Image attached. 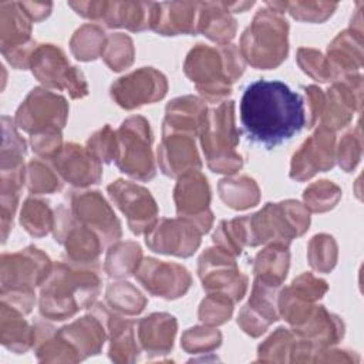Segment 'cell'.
<instances>
[{"instance_id": "6da1fadb", "label": "cell", "mask_w": 364, "mask_h": 364, "mask_svg": "<svg viewBox=\"0 0 364 364\" xmlns=\"http://www.w3.org/2000/svg\"><path fill=\"white\" fill-rule=\"evenodd\" d=\"M240 124L247 141L273 149L306 125L303 97L282 81L250 82L240 98Z\"/></svg>"}, {"instance_id": "7a4b0ae2", "label": "cell", "mask_w": 364, "mask_h": 364, "mask_svg": "<svg viewBox=\"0 0 364 364\" xmlns=\"http://www.w3.org/2000/svg\"><path fill=\"white\" fill-rule=\"evenodd\" d=\"M100 284L92 270H77L58 262L41 286L40 313L51 320H65L92 304Z\"/></svg>"}, {"instance_id": "3957f363", "label": "cell", "mask_w": 364, "mask_h": 364, "mask_svg": "<svg viewBox=\"0 0 364 364\" xmlns=\"http://www.w3.org/2000/svg\"><path fill=\"white\" fill-rule=\"evenodd\" d=\"M243 57L233 44L219 48L196 44L185 61V74L210 102L228 97L232 82L243 74Z\"/></svg>"}, {"instance_id": "277c9868", "label": "cell", "mask_w": 364, "mask_h": 364, "mask_svg": "<svg viewBox=\"0 0 364 364\" xmlns=\"http://www.w3.org/2000/svg\"><path fill=\"white\" fill-rule=\"evenodd\" d=\"M287 21L280 13L259 10L242 36V57L256 68H274L287 55Z\"/></svg>"}, {"instance_id": "5b68a950", "label": "cell", "mask_w": 364, "mask_h": 364, "mask_svg": "<svg viewBox=\"0 0 364 364\" xmlns=\"http://www.w3.org/2000/svg\"><path fill=\"white\" fill-rule=\"evenodd\" d=\"M233 107V101H225L210 109L200 129L202 149L213 172L235 173L242 168V158L235 151L239 132L235 127Z\"/></svg>"}, {"instance_id": "8992f818", "label": "cell", "mask_w": 364, "mask_h": 364, "mask_svg": "<svg viewBox=\"0 0 364 364\" xmlns=\"http://www.w3.org/2000/svg\"><path fill=\"white\" fill-rule=\"evenodd\" d=\"M151 129L142 117L125 119L117 132V166L132 178L148 181L155 175Z\"/></svg>"}, {"instance_id": "52a82bcc", "label": "cell", "mask_w": 364, "mask_h": 364, "mask_svg": "<svg viewBox=\"0 0 364 364\" xmlns=\"http://www.w3.org/2000/svg\"><path fill=\"white\" fill-rule=\"evenodd\" d=\"M30 67L43 84L57 90L67 88L73 98L88 94L82 73L77 67H71L63 50L53 44L38 46L30 58Z\"/></svg>"}, {"instance_id": "ba28073f", "label": "cell", "mask_w": 364, "mask_h": 364, "mask_svg": "<svg viewBox=\"0 0 364 364\" xmlns=\"http://www.w3.org/2000/svg\"><path fill=\"white\" fill-rule=\"evenodd\" d=\"M67 114L68 105L61 95L34 88L18 108L16 124L33 135L48 129H61Z\"/></svg>"}, {"instance_id": "9c48e42d", "label": "cell", "mask_w": 364, "mask_h": 364, "mask_svg": "<svg viewBox=\"0 0 364 364\" xmlns=\"http://www.w3.org/2000/svg\"><path fill=\"white\" fill-rule=\"evenodd\" d=\"M198 272L205 290L226 294L233 303L240 300L246 291V276L240 274L230 253L220 247L206 249L202 253Z\"/></svg>"}, {"instance_id": "30bf717a", "label": "cell", "mask_w": 364, "mask_h": 364, "mask_svg": "<svg viewBox=\"0 0 364 364\" xmlns=\"http://www.w3.org/2000/svg\"><path fill=\"white\" fill-rule=\"evenodd\" d=\"M51 272V263L47 255L40 249L30 246L23 252L3 255L1 259V291L7 290H33V286L43 284Z\"/></svg>"}, {"instance_id": "8fae6325", "label": "cell", "mask_w": 364, "mask_h": 364, "mask_svg": "<svg viewBox=\"0 0 364 364\" xmlns=\"http://www.w3.org/2000/svg\"><path fill=\"white\" fill-rule=\"evenodd\" d=\"M108 193L127 216L128 225L135 235L151 230L158 216V208L149 191L132 182L118 179L108 185Z\"/></svg>"}, {"instance_id": "7c38bea8", "label": "cell", "mask_w": 364, "mask_h": 364, "mask_svg": "<svg viewBox=\"0 0 364 364\" xmlns=\"http://www.w3.org/2000/svg\"><path fill=\"white\" fill-rule=\"evenodd\" d=\"M173 198L179 218L193 222L202 233H206L213 220L212 212L209 210L210 191L206 176L199 171L183 173L176 183Z\"/></svg>"}, {"instance_id": "4fadbf2b", "label": "cell", "mask_w": 364, "mask_h": 364, "mask_svg": "<svg viewBox=\"0 0 364 364\" xmlns=\"http://www.w3.org/2000/svg\"><path fill=\"white\" fill-rule=\"evenodd\" d=\"M166 88V78L159 71L142 67L115 81L111 87V97L119 107L132 109L164 98Z\"/></svg>"}, {"instance_id": "5bb4252c", "label": "cell", "mask_w": 364, "mask_h": 364, "mask_svg": "<svg viewBox=\"0 0 364 364\" xmlns=\"http://www.w3.org/2000/svg\"><path fill=\"white\" fill-rule=\"evenodd\" d=\"M200 235V229L188 219H162L146 232V245L158 253L188 257L198 249Z\"/></svg>"}, {"instance_id": "9a60e30c", "label": "cell", "mask_w": 364, "mask_h": 364, "mask_svg": "<svg viewBox=\"0 0 364 364\" xmlns=\"http://www.w3.org/2000/svg\"><path fill=\"white\" fill-rule=\"evenodd\" d=\"M71 193L73 216L87 228H92L101 237L104 246L121 237L119 220L98 191Z\"/></svg>"}, {"instance_id": "2e32d148", "label": "cell", "mask_w": 364, "mask_h": 364, "mask_svg": "<svg viewBox=\"0 0 364 364\" xmlns=\"http://www.w3.org/2000/svg\"><path fill=\"white\" fill-rule=\"evenodd\" d=\"M135 276L151 294L164 299L181 297L191 286L189 272L183 266L155 259L141 262Z\"/></svg>"}, {"instance_id": "e0dca14e", "label": "cell", "mask_w": 364, "mask_h": 364, "mask_svg": "<svg viewBox=\"0 0 364 364\" xmlns=\"http://www.w3.org/2000/svg\"><path fill=\"white\" fill-rule=\"evenodd\" d=\"M334 165V135L318 128L293 155L290 178L304 181L317 172H324Z\"/></svg>"}, {"instance_id": "ac0fdd59", "label": "cell", "mask_w": 364, "mask_h": 364, "mask_svg": "<svg viewBox=\"0 0 364 364\" xmlns=\"http://www.w3.org/2000/svg\"><path fill=\"white\" fill-rule=\"evenodd\" d=\"M51 159L57 173L75 186L98 183L101 179L100 161L77 144H67Z\"/></svg>"}, {"instance_id": "d6986e66", "label": "cell", "mask_w": 364, "mask_h": 364, "mask_svg": "<svg viewBox=\"0 0 364 364\" xmlns=\"http://www.w3.org/2000/svg\"><path fill=\"white\" fill-rule=\"evenodd\" d=\"M276 287L259 279L255 280L253 293L249 303L240 310L237 324L252 337L260 336L276 320L279 314L276 311Z\"/></svg>"}, {"instance_id": "ffe728a7", "label": "cell", "mask_w": 364, "mask_h": 364, "mask_svg": "<svg viewBox=\"0 0 364 364\" xmlns=\"http://www.w3.org/2000/svg\"><path fill=\"white\" fill-rule=\"evenodd\" d=\"M162 136V144L158 148V156L159 166L165 175L175 178L189 171L200 169L202 164L192 135L168 134Z\"/></svg>"}, {"instance_id": "44dd1931", "label": "cell", "mask_w": 364, "mask_h": 364, "mask_svg": "<svg viewBox=\"0 0 364 364\" xmlns=\"http://www.w3.org/2000/svg\"><path fill=\"white\" fill-rule=\"evenodd\" d=\"M205 117L206 107L199 98L192 95L175 98L166 105L162 135L185 134L193 136L200 132Z\"/></svg>"}, {"instance_id": "7402d4cb", "label": "cell", "mask_w": 364, "mask_h": 364, "mask_svg": "<svg viewBox=\"0 0 364 364\" xmlns=\"http://www.w3.org/2000/svg\"><path fill=\"white\" fill-rule=\"evenodd\" d=\"M158 11L156 3H107L102 21L107 27H125L131 31L152 28Z\"/></svg>"}, {"instance_id": "603a6c76", "label": "cell", "mask_w": 364, "mask_h": 364, "mask_svg": "<svg viewBox=\"0 0 364 364\" xmlns=\"http://www.w3.org/2000/svg\"><path fill=\"white\" fill-rule=\"evenodd\" d=\"M176 320L166 313H154L138 321V337L151 354H166L173 346Z\"/></svg>"}, {"instance_id": "cb8c5ba5", "label": "cell", "mask_w": 364, "mask_h": 364, "mask_svg": "<svg viewBox=\"0 0 364 364\" xmlns=\"http://www.w3.org/2000/svg\"><path fill=\"white\" fill-rule=\"evenodd\" d=\"M343 31L328 46V65L331 77L336 80L353 75L354 70L361 68V36Z\"/></svg>"}, {"instance_id": "d4e9b609", "label": "cell", "mask_w": 364, "mask_h": 364, "mask_svg": "<svg viewBox=\"0 0 364 364\" xmlns=\"http://www.w3.org/2000/svg\"><path fill=\"white\" fill-rule=\"evenodd\" d=\"M199 3H162L158 4L156 17L152 28L164 36L195 34L193 23Z\"/></svg>"}, {"instance_id": "484cf974", "label": "cell", "mask_w": 364, "mask_h": 364, "mask_svg": "<svg viewBox=\"0 0 364 364\" xmlns=\"http://www.w3.org/2000/svg\"><path fill=\"white\" fill-rule=\"evenodd\" d=\"M225 3H199V21L196 31L213 41L226 46L236 33V21L229 16Z\"/></svg>"}, {"instance_id": "4316f807", "label": "cell", "mask_w": 364, "mask_h": 364, "mask_svg": "<svg viewBox=\"0 0 364 364\" xmlns=\"http://www.w3.org/2000/svg\"><path fill=\"white\" fill-rule=\"evenodd\" d=\"M30 18L20 3L1 4V51L3 54L24 47L30 40Z\"/></svg>"}, {"instance_id": "83f0119b", "label": "cell", "mask_w": 364, "mask_h": 364, "mask_svg": "<svg viewBox=\"0 0 364 364\" xmlns=\"http://www.w3.org/2000/svg\"><path fill=\"white\" fill-rule=\"evenodd\" d=\"M289 269V252L286 245L272 243L257 253L255 259L256 279L273 286H280Z\"/></svg>"}, {"instance_id": "f1b7e54d", "label": "cell", "mask_w": 364, "mask_h": 364, "mask_svg": "<svg viewBox=\"0 0 364 364\" xmlns=\"http://www.w3.org/2000/svg\"><path fill=\"white\" fill-rule=\"evenodd\" d=\"M1 304H4L11 313L10 320L1 314V341L7 348L16 353H24L36 341L37 327H30L23 317L24 313L20 310L7 306L3 301Z\"/></svg>"}, {"instance_id": "f546056e", "label": "cell", "mask_w": 364, "mask_h": 364, "mask_svg": "<svg viewBox=\"0 0 364 364\" xmlns=\"http://www.w3.org/2000/svg\"><path fill=\"white\" fill-rule=\"evenodd\" d=\"M219 192L223 202L233 209H247L255 206L259 200V188L255 181L247 176L222 179Z\"/></svg>"}, {"instance_id": "4dcf8cb0", "label": "cell", "mask_w": 364, "mask_h": 364, "mask_svg": "<svg viewBox=\"0 0 364 364\" xmlns=\"http://www.w3.org/2000/svg\"><path fill=\"white\" fill-rule=\"evenodd\" d=\"M141 247L138 243L125 242L115 245L107 255L105 272L109 277H124L135 273L139 266Z\"/></svg>"}, {"instance_id": "1f68e13d", "label": "cell", "mask_w": 364, "mask_h": 364, "mask_svg": "<svg viewBox=\"0 0 364 364\" xmlns=\"http://www.w3.org/2000/svg\"><path fill=\"white\" fill-rule=\"evenodd\" d=\"M107 301L112 310L129 316L141 313L146 304V299L141 294V291L127 282L112 283L107 289Z\"/></svg>"}, {"instance_id": "d6a6232c", "label": "cell", "mask_w": 364, "mask_h": 364, "mask_svg": "<svg viewBox=\"0 0 364 364\" xmlns=\"http://www.w3.org/2000/svg\"><path fill=\"white\" fill-rule=\"evenodd\" d=\"M107 37L98 26L85 24L78 28L71 40V50L78 60L90 61L102 54Z\"/></svg>"}, {"instance_id": "836d02e7", "label": "cell", "mask_w": 364, "mask_h": 364, "mask_svg": "<svg viewBox=\"0 0 364 364\" xmlns=\"http://www.w3.org/2000/svg\"><path fill=\"white\" fill-rule=\"evenodd\" d=\"M20 220L24 229L33 236H44L54 226V218L48 203L40 199L30 198L24 202Z\"/></svg>"}, {"instance_id": "e575fe53", "label": "cell", "mask_w": 364, "mask_h": 364, "mask_svg": "<svg viewBox=\"0 0 364 364\" xmlns=\"http://www.w3.org/2000/svg\"><path fill=\"white\" fill-rule=\"evenodd\" d=\"M101 55L112 71H121L131 65L134 60L132 40L121 33L111 34L105 40Z\"/></svg>"}, {"instance_id": "d590c367", "label": "cell", "mask_w": 364, "mask_h": 364, "mask_svg": "<svg viewBox=\"0 0 364 364\" xmlns=\"http://www.w3.org/2000/svg\"><path fill=\"white\" fill-rule=\"evenodd\" d=\"M341 191L330 181H318L304 191L306 208L311 212H326L338 202Z\"/></svg>"}, {"instance_id": "8d00e7d4", "label": "cell", "mask_w": 364, "mask_h": 364, "mask_svg": "<svg viewBox=\"0 0 364 364\" xmlns=\"http://www.w3.org/2000/svg\"><path fill=\"white\" fill-rule=\"evenodd\" d=\"M63 182L43 161L34 159L27 168V188L33 193H51L60 191Z\"/></svg>"}, {"instance_id": "74e56055", "label": "cell", "mask_w": 364, "mask_h": 364, "mask_svg": "<svg viewBox=\"0 0 364 364\" xmlns=\"http://www.w3.org/2000/svg\"><path fill=\"white\" fill-rule=\"evenodd\" d=\"M337 246L331 236L317 235L309 245V260L313 269L328 272L336 264Z\"/></svg>"}, {"instance_id": "f35d334b", "label": "cell", "mask_w": 364, "mask_h": 364, "mask_svg": "<svg viewBox=\"0 0 364 364\" xmlns=\"http://www.w3.org/2000/svg\"><path fill=\"white\" fill-rule=\"evenodd\" d=\"M233 311V300L222 293L209 294L199 307L200 321L212 326L223 324Z\"/></svg>"}, {"instance_id": "ab89813d", "label": "cell", "mask_w": 364, "mask_h": 364, "mask_svg": "<svg viewBox=\"0 0 364 364\" xmlns=\"http://www.w3.org/2000/svg\"><path fill=\"white\" fill-rule=\"evenodd\" d=\"M87 151L92 154L98 161L111 162L117 154V135L109 125L95 132L87 142Z\"/></svg>"}, {"instance_id": "60d3db41", "label": "cell", "mask_w": 364, "mask_h": 364, "mask_svg": "<svg viewBox=\"0 0 364 364\" xmlns=\"http://www.w3.org/2000/svg\"><path fill=\"white\" fill-rule=\"evenodd\" d=\"M222 341V336L215 328L208 327H193L189 328L182 337V346L186 351L196 350H212L218 347Z\"/></svg>"}, {"instance_id": "b9f144b4", "label": "cell", "mask_w": 364, "mask_h": 364, "mask_svg": "<svg viewBox=\"0 0 364 364\" xmlns=\"http://www.w3.org/2000/svg\"><path fill=\"white\" fill-rule=\"evenodd\" d=\"M297 61L301 70L314 80L326 82L331 78L330 65L318 51L311 48H300L297 54Z\"/></svg>"}, {"instance_id": "7bdbcfd3", "label": "cell", "mask_w": 364, "mask_h": 364, "mask_svg": "<svg viewBox=\"0 0 364 364\" xmlns=\"http://www.w3.org/2000/svg\"><path fill=\"white\" fill-rule=\"evenodd\" d=\"M289 13L291 17L303 21H323L328 16H331L333 10L337 7L336 3H314V9H311V3H287Z\"/></svg>"}, {"instance_id": "ee69618b", "label": "cell", "mask_w": 364, "mask_h": 364, "mask_svg": "<svg viewBox=\"0 0 364 364\" xmlns=\"http://www.w3.org/2000/svg\"><path fill=\"white\" fill-rule=\"evenodd\" d=\"M361 155V138H360V131L355 135L353 131L346 134L343 141L340 142L338 146V154H337V161L338 165L346 171H351L357 162L360 161Z\"/></svg>"}]
</instances>
